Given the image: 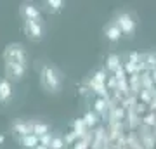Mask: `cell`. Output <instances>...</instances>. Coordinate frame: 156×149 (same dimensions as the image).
<instances>
[{
  "label": "cell",
  "instance_id": "52a82bcc",
  "mask_svg": "<svg viewBox=\"0 0 156 149\" xmlns=\"http://www.w3.org/2000/svg\"><path fill=\"white\" fill-rule=\"evenodd\" d=\"M40 142V139L37 137V135H33V133H30V135H24V137H21V144L24 146V147H30V149H33L37 147Z\"/></svg>",
  "mask_w": 156,
  "mask_h": 149
},
{
  "label": "cell",
  "instance_id": "8fae6325",
  "mask_svg": "<svg viewBox=\"0 0 156 149\" xmlns=\"http://www.w3.org/2000/svg\"><path fill=\"white\" fill-rule=\"evenodd\" d=\"M108 68L109 69H113V71H116V69H120V57L115 54H111L109 57H108Z\"/></svg>",
  "mask_w": 156,
  "mask_h": 149
},
{
  "label": "cell",
  "instance_id": "8992f818",
  "mask_svg": "<svg viewBox=\"0 0 156 149\" xmlns=\"http://www.w3.org/2000/svg\"><path fill=\"white\" fill-rule=\"evenodd\" d=\"M21 14L24 16V19H31V21H37L40 16V12L37 7L33 5H23L21 7Z\"/></svg>",
  "mask_w": 156,
  "mask_h": 149
},
{
  "label": "cell",
  "instance_id": "ac0fdd59",
  "mask_svg": "<svg viewBox=\"0 0 156 149\" xmlns=\"http://www.w3.org/2000/svg\"><path fill=\"white\" fill-rule=\"evenodd\" d=\"M75 149H87V144L85 142H76L75 144Z\"/></svg>",
  "mask_w": 156,
  "mask_h": 149
},
{
  "label": "cell",
  "instance_id": "9a60e30c",
  "mask_svg": "<svg viewBox=\"0 0 156 149\" xmlns=\"http://www.w3.org/2000/svg\"><path fill=\"white\" fill-rule=\"evenodd\" d=\"M62 146H64V142H62L59 137H56V139H52V140H50V147H52V149H61Z\"/></svg>",
  "mask_w": 156,
  "mask_h": 149
},
{
  "label": "cell",
  "instance_id": "5bb4252c",
  "mask_svg": "<svg viewBox=\"0 0 156 149\" xmlns=\"http://www.w3.org/2000/svg\"><path fill=\"white\" fill-rule=\"evenodd\" d=\"M47 5H49V9H52V11H57V9H61L62 2H61V0H49V2H47Z\"/></svg>",
  "mask_w": 156,
  "mask_h": 149
},
{
  "label": "cell",
  "instance_id": "ba28073f",
  "mask_svg": "<svg viewBox=\"0 0 156 149\" xmlns=\"http://www.w3.org/2000/svg\"><path fill=\"white\" fill-rule=\"evenodd\" d=\"M14 132L24 137V135H30V133H33V127H30V125H26V123L17 122V123H14Z\"/></svg>",
  "mask_w": 156,
  "mask_h": 149
},
{
  "label": "cell",
  "instance_id": "ffe728a7",
  "mask_svg": "<svg viewBox=\"0 0 156 149\" xmlns=\"http://www.w3.org/2000/svg\"><path fill=\"white\" fill-rule=\"evenodd\" d=\"M153 82L156 83V69H154V71H153Z\"/></svg>",
  "mask_w": 156,
  "mask_h": 149
},
{
  "label": "cell",
  "instance_id": "7a4b0ae2",
  "mask_svg": "<svg viewBox=\"0 0 156 149\" xmlns=\"http://www.w3.org/2000/svg\"><path fill=\"white\" fill-rule=\"evenodd\" d=\"M4 59H5V64L26 68V52L19 44L7 45L5 52H4Z\"/></svg>",
  "mask_w": 156,
  "mask_h": 149
},
{
  "label": "cell",
  "instance_id": "30bf717a",
  "mask_svg": "<svg viewBox=\"0 0 156 149\" xmlns=\"http://www.w3.org/2000/svg\"><path fill=\"white\" fill-rule=\"evenodd\" d=\"M47 133H49V127H47L45 123H35L33 125V135L44 137V135H47Z\"/></svg>",
  "mask_w": 156,
  "mask_h": 149
},
{
  "label": "cell",
  "instance_id": "2e32d148",
  "mask_svg": "<svg viewBox=\"0 0 156 149\" xmlns=\"http://www.w3.org/2000/svg\"><path fill=\"white\" fill-rule=\"evenodd\" d=\"M147 68H156V54L147 55Z\"/></svg>",
  "mask_w": 156,
  "mask_h": 149
},
{
  "label": "cell",
  "instance_id": "4fadbf2b",
  "mask_svg": "<svg viewBox=\"0 0 156 149\" xmlns=\"http://www.w3.org/2000/svg\"><path fill=\"white\" fill-rule=\"evenodd\" d=\"M83 128H85V123L83 120H80V122H75V133H76V137H80V135H83Z\"/></svg>",
  "mask_w": 156,
  "mask_h": 149
},
{
  "label": "cell",
  "instance_id": "9c48e42d",
  "mask_svg": "<svg viewBox=\"0 0 156 149\" xmlns=\"http://www.w3.org/2000/svg\"><path fill=\"white\" fill-rule=\"evenodd\" d=\"M106 37L111 42H116V40H120V37H122V31H120V28L116 26V24H111V26L106 28Z\"/></svg>",
  "mask_w": 156,
  "mask_h": 149
},
{
  "label": "cell",
  "instance_id": "7c38bea8",
  "mask_svg": "<svg viewBox=\"0 0 156 149\" xmlns=\"http://www.w3.org/2000/svg\"><path fill=\"white\" fill-rule=\"evenodd\" d=\"M95 122H97V120H95V115H94V113H87V115H85V118H83L85 127H92Z\"/></svg>",
  "mask_w": 156,
  "mask_h": 149
},
{
  "label": "cell",
  "instance_id": "e0dca14e",
  "mask_svg": "<svg viewBox=\"0 0 156 149\" xmlns=\"http://www.w3.org/2000/svg\"><path fill=\"white\" fill-rule=\"evenodd\" d=\"M40 140H42V144H44V147H47V144H50V135L47 133V135H44Z\"/></svg>",
  "mask_w": 156,
  "mask_h": 149
},
{
  "label": "cell",
  "instance_id": "d6986e66",
  "mask_svg": "<svg viewBox=\"0 0 156 149\" xmlns=\"http://www.w3.org/2000/svg\"><path fill=\"white\" fill-rule=\"evenodd\" d=\"M102 108H104V102H102V101H97V109H102Z\"/></svg>",
  "mask_w": 156,
  "mask_h": 149
},
{
  "label": "cell",
  "instance_id": "44dd1931",
  "mask_svg": "<svg viewBox=\"0 0 156 149\" xmlns=\"http://www.w3.org/2000/svg\"><path fill=\"white\" fill-rule=\"evenodd\" d=\"M2 142H4V137H2V135H0V144H2Z\"/></svg>",
  "mask_w": 156,
  "mask_h": 149
},
{
  "label": "cell",
  "instance_id": "5b68a950",
  "mask_svg": "<svg viewBox=\"0 0 156 149\" xmlns=\"http://www.w3.org/2000/svg\"><path fill=\"white\" fill-rule=\"evenodd\" d=\"M12 95V88H11V83L7 82L5 78H0V102L4 104L7 101L11 99Z\"/></svg>",
  "mask_w": 156,
  "mask_h": 149
},
{
  "label": "cell",
  "instance_id": "3957f363",
  "mask_svg": "<svg viewBox=\"0 0 156 149\" xmlns=\"http://www.w3.org/2000/svg\"><path fill=\"white\" fill-rule=\"evenodd\" d=\"M116 26L120 28V31H122V33L130 35V33L135 30V21L132 19V16H130V14L123 12V14H120V16H118Z\"/></svg>",
  "mask_w": 156,
  "mask_h": 149
},
{
  "label": "cell",
  "instance_id": "277c9868",
  "mask_svg": "<svg viewBox=\"0 0 156 149\" xmlns=\"http://www.w3.org/2000/svg\"><path fill=\"white\" fill-rule=\"evenodd\" d=\"M24 31L30 38L33 40H40L42 35H44V30H42V24L38 21H31V19H24Z\"/></svg>",
  "mask_w": 156,
  "mask_h": 149
},
{
  "label": "cell",
  "instance_id": "6da1fadb",
  "mask_svg": "<svg viewBox=\"0 0 156 149\" xmlns=\"http://www.w3.org/2000/svg\"><path fill=\"white\" fill-rule=\"evenodd\" d=\"M42 85H44L49 92H59L62 87V80L59 76V73L56 71V68L52 66H44L42 68Z\"/></svg>",
  "mask_w": 156,
  "mask_h": 149
}]
</instances>
